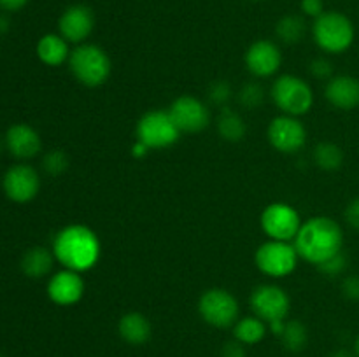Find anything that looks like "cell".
Segmentation results:
<instances>
[{"instance_id": "obj_1", "label": "cell", "mask_w": 359, "mask_h": 357, "mask_svg": "<svg viewBox=\"0 0 359 357\" xmlns=\"http://www.w3.org/2000/svg\"><path fill=\"white\" fill-rule=\"evenodd\" d=\"M100 240L91 227L84 224H70L60 230L53 240V254L56 261L72 272H88L100 259Z\"/></svg>"}, {"instance_id": "obj_2", "label": "cell", "mask_w": 359, "mask_h": 357, "mask_svg": "<svg viewBox=\"0 0 359 357\" xmlns=\"http://www.w3.org/2000/svg\"><path fill=\"white\" fill-rule=\"evenodd\" d=\"M293 241L302 259L319 266L326 259L342 252L344 231L332 217L316 216L302 223L300 231Z\"/></svg>"}, {"instance_id": "obj_3", "label": "cell", "mask_w": 359, "mask_h": 357, "mask_svg": "<svg viewBox=\"0 0 359 357\" xmlns=\"http://www.w3.org/2000/svg\"><path fill=\"white\" fill-rule=\"evenodd\" d=\"M69 66L74 77L88 88L102 86L112 70L111 58L97 44H79L70 51Z\"/></svg>"}, {"instance_id": "obj_4", "label": "cell", "mask_w": 359, "mask_h": 357, "mask_svg": "<svg viewBox=\"0 0 359 357\" xmlns=\"http://www.w3.org/2000/svg\"><path fill=\"white\" fill-rule=\"evenodd\" d=\"M314 41L323 51L340 55L347 51L354 42V24L346 14L328 10L316 18L312 24Z\"/></svg>"}, {"instance_id": "obj_5", "label": "cell", "mask_w": 359, "mask_h": 357, "mask_svg": "<svg viewBox=\"0 0 359 357\" xmlns=\"http://www.w3.org/2000/svg\"><path fill=\"white\" fill-rule=\"evenodd\" d=\"M270 97L283 114L294 115V118L307 114L314 104L311 84L291 74H284L273 80Z\"/></svg>"}, {"instance_id": "obj_6", "label": "cell", "mask_w": 359, "mask_h": 357, "mask_svg": "<svg viewBox=\"0 0 359 357\" xmlns=\"http://www.w3.org/2000/svg\"><path fill=\"white\" fill-rule=\"evenodd\" d=\"M137 140L151 150L172 147L181 136L168 111H149L137 121Z\"/></svg>"}, {"instance_id": "obj_7", "label": "cell", "mask_w": 359, "mask_h": 357, "mask_svg": "<svg viewBox=\"0 0 359 357\" xmlns=\"http://www.w3.org/2000/svg\"><path fill=\"white\" fill-rule=\"evenodd\" d=\"M298 259L300 255H298L294 244L291 245L290 241L279 240H269L262 244L255 255L259 272L273 276V279H280V276H287L290 273H293L297 270Z\"/></svg>"}, {"instance_id": "obj_8", "label": "cell", "mask_w": 359, "mask_h": 357, "mask_svg": "<svg viewBox=\"0 0 359 357\" xmlns=\"http://www.w3.org/2000/svg\"><path fill=\"white\" fill-rule=\"evenodd\" d=\"M198 312L207 324L224 329L235 326L241 308H238L237 298L230 290L214 287L200 296Z\"/></svg>"}, {"instance_id": "obj_9", "label": "cell", "mask_w": 359, "mask_h": 357, "mask_svg": "<svg viewBox=\"0 0 359 357\" xmlns=\"http://www.w3.org/2000/svg\"><path fill=\"white\" fill-rule=\"evenodd\" d=\"M302 227L300 214L290 203H270L262 214V230L270 240L291 241Z\"/></svg>"}, {"instance_id": "obj_10", "label": "cell", "mask_w": 359, "mask_h": 357, "mask_svg": "<svg viewBox=\"0 0 359 357\" xmlns=\"http://www.w3.org/2000/svg\"><path fill=\"white\" fill-rule=\"evenodd\" d=\"M251 308L256 317L266 322V326L272 322L286 321L291 310V301L286 290L273 284H263L258 286L251 294Z\"/></svg>"}, {"instance_id": "obj_11", "label": "cell", "mask_w": 359, "mask_h": 357, "mask_svg": "<svg viewBox=\"0 0 359 357\" xmlns=\"http://www.w3.org/2000/svg\"><path fill=\"white\" fill-rule=\"evenodd\" d=\"M269 140L273 149L284 154H293L300 150L307 142V130L304 122L294 115L280 114L273 118L269 125Z\"/></svg>"}, {"instance_id": "obj_12", "label": "cell", "mask_w": 359, "mask_h": 357, "mask_svg": "<svg viewBox=\"0 0 359 357\" xmlns=\"http://www.w3.org/2000/svg\"><path fill=\"white\" fill-rule=\"evenodd\" d=\"M168 114L181 133H198L209 126L210 112L207 105L191 94H182L172 102Z\"/></svg>"}, {"instance_id": "obj_13", "label": "cell", "mask_w": 359, "mask_h": 357, "mask_svg": "<svg viewBox=\"0 0 359 357\" xmlns=\"http://www.w3.org/2000/svg\"><path fill=\"white\" fill-rule=\"evenodd\" d=\"M2 188L9 200L16 203H27L37 196L41 178L37 172L28 164H14L4 175Z\"/></svg>"}, {"instance_id": "obj_14", "label": "cell", "mask_w": 359, "mask_h": 357, "mask_svg": "<svg viewBox=\"0 0 359 357\" xmlns=\"http://www.w3.org/2000/svg\"><path fill=\"white\" fill-rule=\"evenodd\" d=\"M245 66L249 72L256 77H270L280 69L283 63V52H280L279 46L272 41H262L252 42L245 51Z\"/></svg>"}, {"instance_id": "obj_15", "label": "cell", "mask_w": 359, "mask_h": 357, "mask_svg": "<svg viewBox=\"0 0 359 357\" xmlns=\"http://www.w3.org/2000/svg\"><path fill=\"white\" fill-rule=\"evenodd\" d=\"M93 10L88 6H83V4L67 7L58 21L60 35L67 42H72V44H81V42L86 41L91 31H93Z\"/></svg>"}, {"instance_id": "obj_16", "label": "cell", "mask_w": 359, "mask_h": 357, "mask_svg": "<svg viewBox=\"0 0 359 357\" xmlns=\"http://www.w3.org/2000/svg\"><path fill=\"white\" fill-rule=\"evenodd\" d=\"M84 294V280L79 272L72 270H62L55 273L48 282L49 300L60 307H70L76 304Z\"/></svg>"}, {"instance_id": "obj_17", "label": "cell", "mask_w": 359, "mask_h": 357, "mask_svg": "<svg viewBox=\"0 0 359 357\" xmlns=\"http://www.w3.org/2000/svg\"><path fill=\"white\" fill-rule=\"evenodd\" d=\"M325 97L333 107L353 111L359 107V79L353 76H333L326 83Z\"/></svg>"}, {"instance_id": "obj_18", "label": "cell", "mask_w": 359, "mask_h": 357, "mask_svg": "<svg viewBox=\"0 0 359 357\" xmlns=\"http://www.w3.org/2000/svg\"><path fill=\"white\" fill-rule=\"evenodd\" d=\"M6 146L13 156L20 158V160H30V158L37 156L42 142L39 133L32 126L18 122L7 130Z\"/></svg>"}, {"instance_id": "obj_19", "label": "cell", "mask_w": 359, "mask_h": 357, "mask_svg": "<svg viewBox=\"0 0 359 357\" xmlns=\"http://www.w3.org/2000/svg\"><path fill=\"white\" fill-rule=\"evenodd\" d=\"M118 332L130 345H144L151 338L153 326L149 318L139 312H128L118 322Z\"/></svg>"}, {"instance_id": "obj_20", "label": "cell", "mask_w": 359, "mask_h": 357, "mask_svg": "<svg viewBox=\"0 0 359 357\" xmlns=\"http://www.w3.org/2000/svg\"><path fill=\"white\" fill-rule=\"evenodd\" d=\"M37 56L42 63L49 66H58L69 59V42L56 34H46L37 42Z\"/></svg>"}, {"instance_id": "obj_21", "label": "cell", "mask_w": 359, "mask_h": 357, "mask_svg": "<svg viewBox=\"0 0 359 357\" xmlns=\"http://www.w3.org/2000/svg\"><path fill=\"white\" fill-rule=\"evenodd\" d=\"M55 259V254L46 247H32L21 258V272L30 279H42L51 273Z\"/></svg>"}, {"instance_id": "obj_22", "label": "cell", "mask_w": 359, "mask_h": 357, "mask_svg": "<svg viewBox=\"0 0 359 357\" xmlns=\"http://www.w3.org/2000/svg\"><path fill=\"white\" fill-rule=\"evenodd\" d=\"M216 128L221 139L226 140V142H241V140L245 136V132H248L242 115L237 114L235 111H231L230 107L221 108V114L219 118H217Z\"/></svg>"}, {"instance_id": "obj_23", "label": "cell", "mask_w": 359, "mask_h": 357, "mask_svg": "<svg viewBox=\"0 0 359 357\" xmlns=\"http://www.w3.org/2000/svg\"><path fill=\"white\" fill-rule=\"evenodd\" d=\"M266 335V322L259 317H244L235 322L233 336L244 345H256L262 342Z\"/></svg>"}, {"instance_id": "obj_24", "label": "cell", "mask_w": 359, "mask_h": 357, "mask_svg": "<svg viewBox=\"0 0 359 357\" xmlns=\"http://www.w3.org/2000/svg\"><path fill=\"white\" fill-rule=\"evenodd\" d=\"M305 31H307L305 20L297 14H287L280 18L276 24V35L284 44H298L305 37Z\"/></svg>"}, {"instance_id": "obj_25", "label": "cell", "mask_w": 359, "mask_h": 357, "mask_svg": "<svg viewBox=\"0 0 359 357\" xmlns=\"http://www.w3.org/2000/svg\"><path fill=\"white\" fill-rule=\"evenodd\" d=\"M312 158H314V163L318 164L321 170L335 172L342 167L344 150L333 142H321L314 147Z\"/></svg>"}, {"instance_id": "obj_26", "label": "cell", "mask_w": 359, "mask_h": 357, "mask_svg": "<svg viewBox=\"0 0 359 357\" xmlns=\"http://www.w3.org/2000/svg\"><path fill=\"white\" fill-rule=\"evenodd\" d=\"M280 340H283V345L286 350H290V352H302L309 342L307 328L300 321H286Z\"/></svg>"}, {"instance_id": "obj_27", "label": "cell", "mask_w": 359, "mask_h": 357, "mask_svg": "<svg viewBox=\"0 0 359 357\" xmlns=\"http://www.w3.org/2000/svg\"><path fill=\"white\" fill-rule=\"evenodd\" d=\"M263 100H265V90L259 83H248L238 91L241 105L245 108H251V111L258 108L263 104Z\"/></svg>"}, {"instance_id": "obj_28", "label": "cell", "mask_w": 359, "mask_h": 357, "mask_svg": "<svg viewBox=\"0 0 359 357\" xmlns=\"http://www.w3.org/2000/svg\"><path fill=\"white\" fill-rule=\"evenodd\" d=\"M70 164V160L69 156H67L65 150L62 149H53L49 150L48 154L44 156V160H42V167H44V170L48 172L49 175H62L63 172L69 168Z\"/></svg>"}, {"instance_id": "obj_29", "label": "cell", "mask_w": 359, "mask_h": 357, "mask_svg": "<svg viewBox=\"0 0 359 357\" xmlns=\"http://www.w3.org/2000/svg\"><path fill=\"white\" fill-rule=\"evenodd\" d=\"M233 97V90H231L228 80H214L209 86V98L214 105L217 107H228V102Z\"/></svg>"}, {"instance_id": "obj_30", "label": "cell", "mask_w": 359, "mask_h": 357, "mask_svg": "<svg viewBox=\"0 0 359 357\" xmlns=\"http://www.w3.org/2000/svg\"><path fill=\"white\" fill-rule=\"evenodd\" d=\"M346 268H347V258L344 252H339V254H335L333 258L326 259L325 262H321V265L318 266L319 272L326 276L342 275V273L346 272Z\"/></svg>"}, {"instance_id": "obj_31", "label": "cell", "mask_w": 359, "mask_h": 357, "mask_svg": "<svg viewBox=\"0 0 359 357\" xmlns=\"http://www.w3.org/2000/svg\"><path fill=\"white\" fill-rule=\"evenodd\" d=\"M311 74L316 79L330 80L333 77V65L330 59L326 58H316L311 63Z\"/></svg>"}, {"instance_id": "obj_32", "label": "cell", "mask_w": 359, "mask_h": 357, "mask_svg": "<svg viewBox=\"0 0 359 357\" xmlns=\"http://www.w3.org/2000/svg\"><path fill=\"white\" fill-rule=\"evenodd\" d=\"M342 294L351 301H359V275H349L342 280Z\"/></svg>"}, {"instance_id": "obj_33", "label": "cell", "mask_w": 359, "mask_h": 357, "mask_svg": "<svg viewBox=\"0 0 359 357\" xmlns=\"http://www.w3.org/2000/svg\"><path fill=\"white\" fill-rule=\"evenodd\" d=\"M300 7L305 16H311L314 20L325 13V4H323V0H302Z\"/></svg>"}, {"instance_id": "obj_34", "label": "cell", "mask_w": 359, "mask_h": 357, "mask_svg": "<svg viewBox=\"0 0 359 357\" xmlns=\"http://www.w3.org/2000/svg\"><path fill=\"white\" fill-rule=\"evenodd\" d=\"M221 356L223 357H245L244 343H241L238 340L228 342L226 345L223 346V350H221Z\"/></svg>"}, {"instance_id": "obj_35", "label": "cell", "mask_w": 359, "mask_h": 357, "mask_svg": "<svg viewBox=\"0 0 359 357\" xmlns=\"http://www.w3.org/2000/svg\"><path fill=\"white\" fill-rule=\"evenodd\" d=\"M346 220L351 227L359 231V198L353 200L346 209Z\"/></svg>"}, {"instance_id": "obj_36", "label": "cell", "mask_w": 359, "mask_h": 357, "mask_svg": "<svg viewBox=\"0 0 359 357\" xmlns=\"http://www.w3.org/2000/svg\"><path fill=\"white\" fill-rule=\"evenodd\" d=\"M28 0H0V7L6 10H18L27 4Z\"/></svg>"}, {"instance_id": "obj_37", "label": "cell", "mask_w": 359, "mask_h": 357, "mask_svg": "<svg viewBox=\"0 0 359 357\" xmlns=\"http://www.w3.org/2000/svg\"><path fill=\"white\" fill-rule=\"evenodd\" d=\"M149 150H151L149 147L144 146V144L139 142V140H137L135 146L132 147V153H133V156H135V158H144L147 153H149Z\"/></svg>"}, {"instance_id": "obj_38", "label": "cell", "mask_w": 359, "mask_h": 357, "mask_svg": "<svg viewBox=\"0 0 359 357\" xmlns=\"http://www.w3.org/2000/svg\"><path fill=\"white\" fill-rule=\"evenodd\" d=\"M332 357H354L349 350H337V352L332 354Z\"/></svg>"}, {"instance_id": "obj_39", "label": "cell", "mask_w": 359, "mask_h": 357, "mask_svg": "<svg viewBox=\"0 0 359 357\" xmlns=\"http://www.w3.org/2000/svg\"><path fill=\"white\" fill-rule=\"evenodd\" d=\"M7 30V21L6 20H0V31Z\"/></svg>"}, {"instance_id": "obj_40", "label": "cell", "mask_w": 359, "mask_h": 357, "mask_svg": "<svg viewBox=\"0 0 359 357\" xmlns=\"http://www.w3.org/2000/svg\"><path fill=\"white\" fill-rule=\"evenodd\" d=\"M354 352H356V357H359V335L356 338V345H354Z\"/></svg>"}, {"instance_id": "obj_41", "label": "cell", "mask_w": 359, "mask_h": 357, "mask_svg": "<svg viewBox=\"0 0 359 357\" xmlns=\"http://www.w3.org/2000/svg\"><path fill=\"white\" fill-rule=\"evenodd\" d=\"M0 150H2V139H0Z\"/></svg>"}, {"instance_id": "obj_42", "label": "cell", "mask_w": 359, "mask_h": 357, "mask_svg": "<svg viewBox=\"0 0 359 357\" xmlns=\"http://www.w3.org/2000/svg\"><path fill=\"white\" fill-rule=\"evenodd\" d=\"M0 357H4V356H2V354H0Z\"/></svg>"}]
</instances>
